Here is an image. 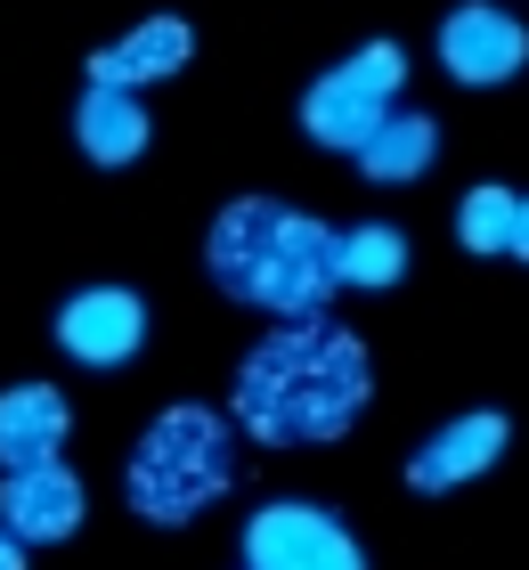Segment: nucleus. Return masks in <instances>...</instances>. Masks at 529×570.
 Instances as JSON below:
<instances>
[{"label":"nucleus","mask_w":529,"mask_h":570,"mask_svg":"<svg viewBox=\"0 0 529 570\" xmlns=\"http://www.w3.org/2000/svg\"><path fill=\"white\" fill-rule=\"evenodd\" d=\"M188 58H196V24L188 17H147V24H130L123 41L90 49V82H106V90H147V82H172Z\"/></svg>","instance_id":"obj_10"},{"label":"nucleus","mask_w":529,"mask_h":570,"mask_svg":"<svg viewBox=\"0 0 529 570\" xmlns=\"http://www.w3.org/2000/svg\"><path fill=\"white\" fill-rule=\"evenodd\" d=\"M440 66L457 73L464 90H497L529 66V24L506 17L497 0H464V9L440 17Z\"/></svg>","instance_id":"obj_6"},{"label":"nucleus","mask_w":529,"mask_h":570,"mask_svg":"<svg viewBox=\"0 0 529 570\" xmlns=\"http://www.w3.org/2000/svg\"><path fill=\"white\" fill-rule=\"evenodd\" d=\"M334 269H342V294H391L408 277V237L391 220H359V228H342Z\"/></svg>","instance_id":"obj_14"},{"label":"nucleus","mask_w":529,"mask_h":570,"mask_svg":"<svg viewBox=\"0 0 529 570\" xmlns=\"http://www.w3.org/2000/svg\"><path fill=\"white\" fill-rule=\"evenodd\" d=\"M432 155H440V122H432V115H415V107H400L375 139L359 147V171L375 179V188H408V179L432 171Z\"/></svg>","instance_id":"obj_13"},{"label":"nucleus","mask_w":529,"mask_h":570,"mask_svg":"<svg viewBox=\"0 0 529 570\" xmlns=\"http://www.w3.org/2000/svg\"><path fill=\"white\" fill-rule=\"evenodd\" d=\"M334 253H342V228L310 220L277 196H236L221 204V220L204 237V269L221 277L228 302H253L270 318H317L342 294Z\"/></svg>","instance_id":"obj_2"},{"label":"nucleus","mask_w":529,"mask_h":570,"mask_svg":"<svg viewBox=\"0 0 529 570\" xmlns=\"http://www.w3.org/2000/svg\"><path fill=\"white\" fill-rule=\"evenodd\" d=\"M25 554H33V547H25L17 530H0V570H25Z\"/></svg>","instance_id":"obj_16"},{"label":"nucleus","mask_w":529,"mask_h":570,"mask_svg":"<svg viewBox=\"0 0 529 570\" xmlns=\"http://www.w3.org/2000/svg\"><path fill=\"white\" fill-rule=\"evenodd\" d=\"M82 481H74L66 456H41V464H17V473H0V530H17L25 547H58V538L82 530Z\"/></svg>","instance_id":"obj_8"},{"label":"nucleus","mask_w":529,"mask_h":570,"mask_svg":"<svg viewBox=\"0 0 529 570\" xmlns=\"http://www.w3.org/2000/svg\"><path fill=\"white\" fill-rule=\"evenodd\" d=\"M400 90H408V49L400 41H366V49H351L342 66H326L302 90V131L317 147H334V155H359L391 115H400Z\"/></svg>","instance_id":"obj_4"},{"label":"nucleus","mask_w":529,"mask_h":570,"mask_svg":"<svg viewBox=\"0 0 529 570\" xmlns=\"http://www.w3.org/2000/svg\"><path fill=\"white\" fill-rule=\"evenodd\" d=\"M513 220H521V196L481 179V188L457 204V245L464 253H513Z\"/></svg>","instance_id":"obj_15"},{"label":"nucleus","mask_w":529,"mask_h":570,"mask_svg":"<svg viewBox=\"0 0 529 570\" xmlns=\"http://www.w3.org/2000/svg\"><path fill=\"white\" fill-rule=\"evenodd\" d=\"M506 440H513V424L497 416V407H472V416H457V424H440L423 449L408 456V489L415 498H448V489H464V481H481L497 456H506Z\"/></svg>","instance_id":"obj_9"},{"label":"nucleus","mask_w":529,"mask_h":570,"mask_svg":"<svg viewBox=\"0 0 529 570\" xmlns=\"http://www.w3.org/2000/svg\"><path fill=\"white\" fill-rule=\"evenodd\" d=\"M245 570H366V554L326 505L277 498L245 522Z\"/></svg>","instance_id":"obj_5"},{"label":"nucleus","mask_w":529,"mask_h":570,"mask_svg":"<svg viewBox=\"0 0 529 570\" xmlns=\"http://www.w3.org/2000/svg\"><path fill=\"white\" fill-rule=\"evenodd\" d=\"M66 432H74V407H66L58 383H17V392H0V473L66 456Z\"/></svg>","instance_id":"obj_11"},{"label":"nucleus","mask_w":529,"mask_h":570,"mask_svg":"<svg viewBox=\"0 0 529 570\" xmlns=\"http://www.w3.org/2000/svg\"><path fill=\"white\" fill-rule=\"evenodd\" d=\"M513 253L529 262V196H521V220H513Z\"/></svg>","instance_id":"obj_17"},{"label":"nucleus","mask_w":529,"mask_h":570,"mask_svg":"<svg viewBox=\"0 0 529 570\" xmlns=\"http://www.w3.org/2000/svg\"><path fill=\"white\" fill-rule=\"evenodd\" d=\"M228 481H236V424L196 407V400L164 407V416L139 432V449L123 456V505L155 530L196 522L204 505L228 498Z\"/></svg>","instance_id":"obj_3"},{"label":"nucleus","mask_w":529,"mask_h":570,"mask_svg":"<svg viewBox=\"0 0 529 570\" xmlns=\"http://www.w3.org/2000/svg\"><path fill=\"white\" fill-rule=\"evenodd\" d=\"M58 351L74 367H130L147 351V302L130 285H82L58 309Z\"/></svg>","instance_id":"obj_7"},{"label":"nucleus","mask_w":529,"mask_h":570,"mask_svg":"<svg viewBox=\"0 0 529 570\" xmlns=\"http://www.w3.org/2000/svg\"><path fill=\"white\" fill-rule=\"evenodd\" d=\"M74 139H82V155H90L98 171H123V164H139V155H147L155 122H147V107H139V90L90 82L82 107H74Z\"/></svg>","instance_id":"obj_12"},{"label":"nucleus","mask_w":529,"mask_h":570,"mask_svg":"<svg viewBox=\"0 0 529 570\" xmlns=\"http://www.w3.org/2000/svg\"><path fill=\"white\" fill-rule=\"evenodd\" d=\"M366 392H375L366 343L317 309V318H277L245 351L236 392H228V416H236L245 440H261V449H310V440H342L351 432Z\"/></svg>","instance_id":"obj_1"}]
</instances>
